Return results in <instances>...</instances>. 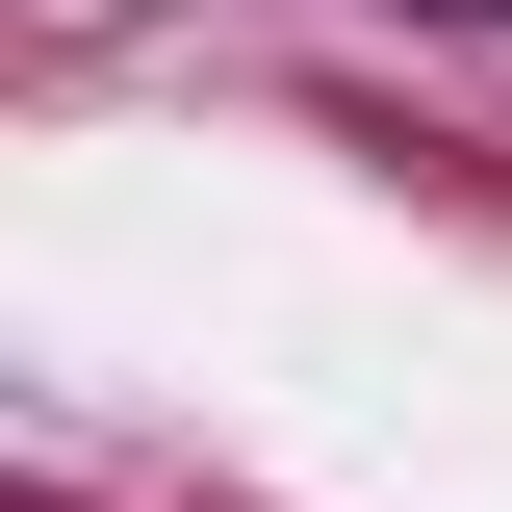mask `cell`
Here are the masks:
<instances>
[{
	"instance_id": "6da1fadb",
	"label": "cell",
	"mask_w": 512,
	"mask_h": 512,
	"mask_svg": "<svg viewBox=\"0 0 512 512\" xmlns=\"http://www.w3.org/2000/svg\"><path fill=\"white\" fill-rule=\"evenodd\" d=\"M461 26H512V0H461Z\"/></svg>"
}]
</instances>
